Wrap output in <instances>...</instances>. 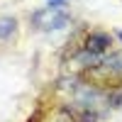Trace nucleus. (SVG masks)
<instances>
[{
	"label": "nucleus",
	"mask_w": 122,
	"mask_h": 122,
	"mask_svg": "<svg viewBox=\"0 0 122 122\" xmlns=\"http://www.w3.org/2000/svg\"><path fill=\"white\" fill-rule=\"evenodd\" d=\"M81 83H88L98 90H105V88H122V71L107 61H100L95 66H86L81 71Z\"/></svg>",
	"instance_id": "1"
},
{
	"label": "nucleus",
	"mask_w": 122,
	"mask_h": 122,
	"mask_svg": "<svg viewBox=\"0 0 122 122\" xmlns=\"http://www.w3.org/2000/svg\"><path fill=\"white\" fill-rule=\"evenodd\" d=\"M68 12L64 10V0H51L46 7L37 10V12L32 15V22L37 29H42V32H51V29H61L68 25Z\"/></svg>",
	"instance_id": "2"
},
{
	"label": "nucleus",
	"mask_w": 122,
	"mask_h": 122,
	"mask_svg": "<svg viewBox=\"0 0 122 122\" xmlns=\"http://www.w3.org/2000/svg\"><path fill=\"white\" fill-rule=\"evenodd\" d=\"M110 46H112V37L107 32H90L83 39V51L93 56H103L105 51H110Z\"/></svg>",
	"instance_id": "3"
},
{
	"label": "nucleus",
	"mask_w": 122,
	"mask_h": 122,
	"mask_svg": "<svg viewBox=\"0 0 122 122\" xmlns=\"http://www.w3.org/2000/svg\"><path fill=\"white\" fill-rule=\"evenodd\" d=\"M46 122H78V120H76V112L71 107L61 105V107H56L54 112H51V117H49Z\"/></svg>",
	"instance_id": "4"
},
{
	"label": "nucleus",
	"mask_w": 122,
	"mask_h": 122,
	"mask_svg": "<svg viewBox=\"0 0 122 122\" xmlns=\"http://www.w3.org/2000/svg\"><path fill=\"white\" fill-rule=\"evenodd\" d=\"M15 27H17L15 17H0V39H10L15 34Z\"/></svg>",
	"instance_id": "5"
},
{
	"label": "nucleus",
	"mask_w": 122,
	"mask_h": 122,
	"mask_svg": "<svg viewBox=\"0 0 122 122\" xmlns=\"http://www.w3.org/2000/svg\"><path fill=\"white\" fill-rule=\"evenodd\" d=\"M76 120H78V122H98V115H95L90 107H83V112L76 115Z\"/></svg>",
	"instance_id": "6"
},
{
	"label": "nucleus",
	"mask_w": 122,
	"mask_h": 122,
	"mask_svg": "<svg viewBox=\"0 0 122 122\" xmlns=\"http://www.w3.org/2000/svg\"><path fill=\"white\" fill-rule=\"evenodd\" d=\"M42 117H44V110H42V107H37V110H34V115L29 117L27 122H42Z\"/></svg>",
	"instance_id": "7"
},
{
	"label": "nucleus",
	"mask_w": 122,
	"mask_h": 122,
	"mask_svg": "<svg viewBox=\"0 0 122 122\" xmlns=\"http://www.w3.org/2000/svg\"><path fill=\"white\" fill-rule=\"evenodd\" d=\"M117 37H120V39H122V32H117Z\"/></svg>",
	"instance_id": "8"
}]
</instances>
